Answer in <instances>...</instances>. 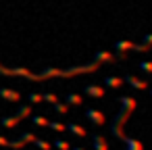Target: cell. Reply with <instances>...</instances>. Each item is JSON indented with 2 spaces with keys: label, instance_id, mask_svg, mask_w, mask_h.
I'll use <instances>...</instances> for the list:
<instances>
[{
  "label": "cell",
  "instance_id": "obj_1",
  "mask_svg": "<svg viewBox=\"0 0 152 150\" xmlns=\"http://www.w3.org/2000/svg\"><path fill=\"white\" fill-rule=\"evenodd\" d=\"M86 119H88L92 125H96V127H102V125L106 123V117H104L98 108H86Z\"/></svg>",
  "mask_w": 152,
  "mask_h": 150
},
{
  "label": "cell",
  "instance_id": "obj_2",
  "mask_svg": "<svg viewBox=\"0 0 152 150\" xmlns=\"http://www.w3.org/2000/svg\"><path fill=\"white\" fill-rule=\"evenodd\" d=\"M123 83H129L133 90H148V88H150V86H148V81L137 79L135 75H125V77H123Z\"/></svg>",
  "mask_w": 152,
  "mask_h": 150
},
{
  "label": "cell",
  "instance_id": "obj_3",
  "mask_svg": "<svg viewBox=\"0 0 152 150\" xmlns=\"http://www.w3.org/2000/svg\"><path fill=\"white\" fill-rule=\"evenodd\" d=\"M104 86H98V83H88L86 88H83V94H88L90 98H102L104 96Z\"/></svg>",
  "mask_w": 152,
  "mask_h": 150
},
{
  "label": "cell",
  "instance_id": "obj_4",
  "mask_svg": "<svg viewBox=\"0 0 152 150\" xmlns=\"http://www.w3.org/2000/svg\"><path fill=\"white\" fill-rule=\"evenodd\" d=\"M92 144H94V150H110V146H108V142H106V138L102 133H94Z\"/></svg>",
  "mask_w": 152,
  "mask_h": 150
},
{
  "label": "cell",
  "instance_id": "obj_5",
  "mask_svg": "<svg viewBox=\"0 0 152 150\" xmlns=\"http://www.w3.org/2000/svg\"><path fill=\"white\" fill-rule=\"evenodd\" d=\"M123 144H125V150H144V144L140 142V140H135V138H123L121 140Z\"/></svg>",
  "mask_w": 152,
  "mask_h": 150
},
{
  "label": "cell",
  "instance_id": "obj_6",
  "mask_svg": "<svg viewBox=\"0 0 152 150\" xmlns=\"http://www.w3.org/2000/svg\"><path fill=\"white\" fill-rule=\"evenodd\" d=\"M67 131H69V133H73V135H77V138H86V135H88V131H86L81 125L73 123V121H71V123H67Z\"/></svg>",
  "mask_w": 152,
  "mask_h": 150
},
{
  "label": "cell",
  "instance_id": "obj_7",
  "mask_svg": "<svg viewBox=\"0 0 152 150\" xmlns=\"http://www.w3.org/2000/svg\"><path fill=\"white\" fill-rule=\"evenodd\" d=\"M104 83H106V88H121L123 86V77L108 75V77H104Z\"/></svg>",
  "mask_w": 152,
  "mask_h": 150
},
{
  "label": "cell",
  "instance_id": "obj_8",
  "mask_svg": "<svg viewBox=\"0 0 152 150\" xmlns=\"http://www.w3.org/2000/svg\"><path fill=\"white\" fill-rule=\"evenodd\" d=\"M115 50H117L119 54H123V52H127V50H133V42H129V40L117 42V44H115Z\"/></svg>",
  "mask_w": 152,
  "mask_h": 150
},
{
  "label": "cell",
  "instance_id": "obj_9",
  "mask_svg": "<svg viewBox=\"0 0 152 150\" xmlns=\"http://www.w3.org/2000/svg\"><path fill=\"white\" fill-rule=\"evenodd\" d=\"M46 127H50V129L56 131V133H65V131H67V125H65V123H58V121H48Z\"/></svg>",
  "mask_w": 152,
  "mask_h": 150
},
{
  "label": "cell",
  "instance_id": "obj_10",
  "mask_svg": "<svg viewBox=\"0 0 152 150\" xmlns=\"http://www.w3.org/2000/svg\"><path fill=\"white\" fill-rule=\"evenodd\" d=\"M0 96L7 98V100H11V102H17V100H19V94L13 92V90H0Z\"/></svg>",
  "mask_w": 152,
  "mask_h": 150
},
{
  "label": "cell",
  "instance_id": "obj_11",
  "mask_svg": "<svg viewBox=\"0 0 152 150\" xmlns=\"http://www.w3.org/2000/svg\"><path fill=\"white\" fill-rule=\"evenodd\" d=\"M52 148L54 150H71V144L67 140H54L52 142Z\"/></svg>",
  "mask_w": 152,
  "mask_h": 150
},
{
  "label": "cell",
  "instance_id": "obj_12",
  "mask_svg": "<svg viewBox=\"0 0 152 150\" xmlns=\"http://www.w3.org/2000/svg\"><path fill=\"white\" fill-rule=\"evenodd\" d=\"M115 56L110 54V52H104V50H100L98 54H96V63H102V61H106V63H110Z\"/></svg>",
  "mask_w": 152,
  "mask_h": 150
},
{
  "label": "cell",
  "instance_id": "obj_13",
  "mask_svg": "<svg viewBox=\"0 0 152 150\" xmlns=\"http://www.w3.org/2000/svg\"><path fill=\"white\" fill-rule=\"evenodd\" d=\"M67 104H75V106H79V104H83V100H81L79 94H67Z\"/></svg>",
  "mask_w": 152,
  "mask_h": 150
},
{
  "label": "cell",
  "instance_id": "obj_14",
  "mask_svg": "<svg viewBox=\"0 0 152 150\" xmlns=\"http://www.w3.org/2000/svg\"><path fill=\"white\" fill-rule=\"evenodd\" d=\"M52 106H54V110H56L58 115H67V110H69V106H67V104H63L61 100H58V102H54Z\"/></svg>",
  "mask_w": 152,
  "mask_h": 150
},
{
  "label": "cell",
  "instance_id": "obj_15",
  "mask_svg": "<svg viewBox=\"0 0 152 150\" xmlns=\"http://www.w3.org/2000/svg\"><path fill=\"white\" fill-rule=\"evenodd\" d=\"M34 142H36V146H38L40 150H50V148H52V144L46 142V140H34Z\"/></svg>",
  "mask_w": 152,
  "mask_h": 150
},
{
  "label": "cell",
  "instance_id": "obj_16",
  "mask_svg": "<svg viewBox=\"0 0 152 150\" xmlns=\"http://www.w3.org/2000/svg\"><path fill=\"white\" fill-rule=\"evenodd\" d=\"M140 71L152 73V61H142V63H140Z\"/></svg>",
  "mask_w": 152,
  "mask_h": 150
},
{
  "label": "cell",
  "instance_id": "obj_17",
  "mask_svg": "<svg viewBox=\"0 0 152 150\" xmlns=\"http://www.w3.org/2000/svg\"><path fill=\"white\" fill-rule=\"evenodd\" d=\"M29 102L31 104H40V102H44V96L42 94H29Z\"/></svg>",
  "mask_w": 152,
  "mask_h": 150
},
{
  "label": "cell",
  "instance_id": "obj_18",
  "mask_svg": "<svg viewBox=\"0 0 152 150\" xmlns=\"http://www.w3.org/2000/svg\"><path fill=\"white\" fill-rule=\"evenodd\" d=\"M31 121H34L36 125H42V127H46V125H48V119H46V117H40V115H38V117H34Z\"/></svg>",
  "mask_w": 152,
  "mask_h": 150
},
{
  "label": "cell",
  "instance_id": "obj_19",
  "mask_svg": "<svg viewBox=\"0 0 152 150\" xmlns=\"http://www.w3.org/2000/svg\"><path fill=\"white\" fill-rule=\"evenodd\" d=\"M42 96H44V100H46V102H50V104H54V102H58V98H56L54 94H50V92H48V94H42Z\"/></svg>",
  "mask_w": 152,
  "mask_h": 150
},
{
  "label": "cell",
  "instance_id": "obj_20",
  "mask_svg": "<svg viewBox=\"0 0 152 150\" xmlns=\"http://www.w3.org/2000/svg\"><path fill=\"white\" fill-rule=\"evenodd\" d=\"M144 44H148V46H150V44H152V34H148V36H146V38H144Z\"/></svg>",
  "mask_w": 152,
  "mask_h": 150
},
{
  "label": "cell",
  "instance_id": "obj_21",
  "mask_svg": "<svg viewBox=\"0 0 152 150\" xmlns=\"http://www.w3.org/2000/svg\"><path fill=\"white\" fill-rule=\"evenodd\" d=\"M71 150H86V148H81V146H71Z\"/></svg>",
  "mask_w": 152,
  "mask_h": 150
},
{
  "label": "cell",
  "instance_id": "obj_22",
  "mask_svg": "<svg viewBox=\"0 0 152 150\" xmlns=\"http://www.w3.org/2000/svg\"><path fill=\"white\" fill-rule=\"evenodd\" d=\"M148 90H150V94H152V88H148Z\"/></svg>",
  "mask_w": 152,
  "mask_h": 150
}]
</instances>
